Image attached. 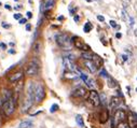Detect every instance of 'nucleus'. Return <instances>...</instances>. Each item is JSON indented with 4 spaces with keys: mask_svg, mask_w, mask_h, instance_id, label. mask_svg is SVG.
<instances>
[{
    "mask_svg": "<svg viewBox=\"0 0 137 128\" xmlns=\"http://www.w3.org/2000/svg\"><path fill=\"white\" fill-rule=\"evenodd\" d=\"M45 97V88L41 83L34 82V102H41Z\"/></svg>",
    "mask_w": 137,
    "mask_h": 128,
    "instance_id": "nucleus-1",
    "label": "nucleus"
},
{
    "mask_svg": "<svg viewBox=\"0 0 137 128\" xmlns=\"http://www.w3.org/2000/svg\"><path fill=\"white\" fill-rule=\"evenodd\" d=\"M56 43L59 45L60 47H63L65 50H68L70 47V44H71V41H70V38L68 37L65 33H60V35H57L55 37Z\"/></svg>",
    "mask_w": 137,
    "mask_h": 128,
    "instance_id": "nucleus-2",
    "label": "nucleus"
},
{
    "mask_svg": "<svg viewBox=\"0 0 137 128\" xmlns=\"http://www.w3.org/2000/svg\"><path fill=\"white\" fill-rule=\"evenodd\" d=\"M39 68H40L39 64H38L35 59L31 60V61H29V63L27 64V66H26V68H25L26 75H28V77H35V75L39 72Z\"/></svg>",
    "mask_w": 137,
    "mask_h": 128,
    "instance_id": "nucleus-3",
    "label": "nucleus"
},
{
    "mask_svg": "<svg viewBox=\"0 0 137 128\" xmlns=\"http://www.w3.org/2000/svg\"><path fill=\"white\" fill-rule=\"evenodd\" d=\"M126 119V113L123 109H118L113 114V119H112V126H118L120 124L124 123Z\"/></svg>",
    "mask_w": 137,
    "mask_h": 128,
    "instance_id": "nucleus-4",
    "label": "nucleus"
},
{
    "mask_svg": "<svg viewBox=\"0 0 137 128\" xmlns=\"http://www.w3.org/2000/svg\"><path fill=\"white\" fill-rule=\"evenodd\" d=\"M14 110H15V102H14L13 99L5 101L2 105V111L5 112V114L7 116H11L14 113Z\"/></svg>",
    "mask_w": 137,
    "mask_h": 128,
    "instance_id": "nucleus-5",
    "label": "nucleus"
},
{
    "mask_svg": "<svg viewBox=\"0 0 137 128\" xmlns=\"http://www.w3.org/2000/svg\"><path fill=\"white\" fill-rule=\"evenodd\" d=\"M88 100L91 102V105H94V107H98L100 105V97H99V94L97 93L96 91L92 89V91L88 93Z\"/></svg>",
    "mask_w": 137,
    "mask_h": 128,
    "instance_id": "nucleus-6",
    "label": "nucleus"
},
{
    "mask_svg": "<svg viewBox=\"0 0 137 128\" xmlns=\"http://www.w3.org/2000/svg\"><path fill=\"white\" fill-rule=\"evenodd\" d=\"M63 67L65 69V71H73L76 69V64L73 60L69 59L68 57L64 56L63 57Z\"/></svg>",
    "mask_w": 137,
    "mask_h": 128,
    "instance_id": "nucleus-7",
    "label": "nucleus"
},
{
    "mask_svg": "<svg viewBox=\"0 0 137 128\" xmlns=\"http://www.w3.org/2000/svg\"><path fill=\"white\" fill-rule=\"evenodd\" d=\"M73 44H74V46L77 47V49H79V50H83V51H85V52H90V46H88V44H85L83 41H82L81 39H79V38H73Z\"/></svg>",
    "mask_w": 137,
    "mask_h": 128,
    "instance_id": "nucleus-8",
    "label": "nucleus"
},
{
    "mask_svg": "<svg viewBox=\"0 0 137 128\" xmlns=\"http://www.w3.org/2000/svg\"><path fill=\"white\" fill-rule=\"evenodd\" d=\"M88 93V91H86L85 87H77L76 89H73L71 93V96L74 98H80V97H83V96H85V94Z\"/></svg>",
    "mask_w": 137,
    "mask_h": 128,
    "instance_id": "nucleus-9",
    "label": "nucleus"
},
{
    "mask_svg": "<svg viewBox=\"0 0 137 128\" xmlns=\"http://www.w3.org/2000/svg\"><path fill=\"white\" fill-rule=\"evenodd\" d=\"M128 127L130 128H137V114L131 112L127 116Z\"/></svg>",
    "mask_w": 137,
    "mask_h": 128,
    "instance_id": "nucleus-10",
    "label": "nucleus"
},
{
    "mask_svg": "<svg viewBox=\"0 0 137 128\" xmlns=\"http://www.w3.org/2000/svg\"><path fill=\"white\" fill-rule=\"evenodd\" d=\"M33 103H34V100L29 97V96L26 95V98H25V100L23 101V105H22V111H23L24 113H26V112L31 108Z\"/></svg>",
    "mask_w": 137,
    "mask_h": 128,
    "instance_id": "nucleus-11",
    "label": "nucleus"
},
{
    "mask_svg": "<svg viewBox=\"0 0 137 128\" xmlns=\"http://www.w3.org/2000/svg\"><path fill=\"white\" fill-rule=\"evenodd\" d=\"M10 99H12V91H10V89H3L2 94H1V99H0V102L3 105L5 101L10 100Z\"/></svg>",
    "mask_w": 137,
    "mask_h": 128,
    "instance_id": "nucleus-12",
    "label": "nucleus"
},
{
    "mask_svg": "<svg viewBox=\"0 0 137 128\" xmlns=\"http://www.w3.org/2000/svg\"><path fill=\"white\" fill-rule=\"evenodd\" d=\"M23 78V71H17V72L13 73L9 77V81L11 83H15V82H19L20 80Z\"/></svg>",
    "mask_w": 137,
    "mask_h": 128,
    "instance_id": "nucleus-13",
    "label": "nucleus"
},
{
    "mask_svg": "<svg viewBox=\"0 0 137 128\" xmlns=\"http://www.w3.org/2000/svg\"><path fill=\"white\" fill-rule=\"evenodd\" d=\"M121 103V99L119 97H111V99H110V102H109V107L110 109H117V108L120 105Z\"/></svg>",
    "mask_w": 137,
    "mask_h": 128,
    "instance_id": "nucleus-14",
    "label": "nucleus"
},
{
    "mask_svg": "<svg viewBox=\"0 0 137 128\" xmlns=\"http://www.w3.org/2000/svg\"><path fill=\"white\" fill-rule=\"evenodd\" d=\"M84 65H85V67L88 68V70L90 71L91 73L96 72L97 68H96V66L94 65V63L92 60H84Z\"/></svg>",
    "mask_w": 137,
    "mask_h": 128,
    "instance_id": "nucleus-15",
    "label": "nucleus"
},
{
    "mask_svg": "<svg viewBox=\"0 0 137 128\" xmlns=\"http://www.w3.org/2000/svg\"><path fill=\"white\" fill-rule=\"evenodd\" d=\"M92 61L94 63V65L96 66V68H100L103 66V59L100 58L98 55H94V57H93V59H92Z\"/></svg>",
    "mask_w": 137,
    "mask_h": 128,
    "instance_id": "nucleus-16",
    "label": "nucleus"
},
{
    "mask_svg": "<svg viewBox=\"0 0 137 128\" xmlns=\"http://www.w3.org/2000/svg\"><path fill=\"white\" fill-rule=\"evenodd\" d=\"M33 126L34 124L31 121H24L19 124V127L17 128H30V127H33Z\"/></svg>",
    "mask_w": 137,
    "mask_h": 128,
    "instance_id": "nucleus-17",
    "label": "nucleus"
},
{
    "mask_svg": "<svg viewBox=\"0 0 137 128\" xmlns=\"http://www.w3.org/2000/svg\"><path fill=\"white\" fill-rule=\"evenodd\" d=\"M94 55H95V54L91 53V52H83V53L81 54V57L84 59V60H92Z\"/></svg>",
    "mask_w": 137,
    "mask_h": 128,
    "instance_id": "nucleus-18",
    "label": "nucleus"
},
{
    "mask_svg": "<svg viewBox=\"0 0 137 128\" xmlns=\"http://www.w3.org/2000/svg\"><path fill=\"white\" fill-rule=\"evenodd\" d=\"M99 121L102 122V123H106V122L108 121V119H109V114H108V111L107 110H104V111L100 113V116H99Z\"/></svg>",
    "mask_w": 137,
    "mask_h": 128,
    "instance_id": "nucleus-19",
    "label": "nucleus"
},
{
    "mask_svg": "<svg viewBox=\"0 0 137 128\" xmlns=\"http://www.w3.org/2000/svg\"><path fill=\"white\" fill-rule=\"evenodd\" d=\"M53 5H54V0H44L43 7H44V10H45V11L52 9Z\"/></svg>",
    "mask_w": 137,
    "mask_h": 128,
    "instance_id": "nucleus-20",
    "label": "nucleus"
},
{
    "mask_svg": "<svg viewBox=\"0 0 137 128\" xmlns=\"http://www.w3.org/2000/svg\"><path fill=\"white\" fill-rule=\"evenodd\" d=\"M40 47H41V43H40L39 41L35 42V44H34V46H33V52L38 54L40 52Z\"/></svg>",
    "mask_w": 137,
    "mask_h": 128,
    "instance_id": "nucleus-21",
    "label": "nucleus"
},
{
    "mask_svg": "<svg viewBox=\"0 0 137 128\" xmlns=\"http://www.w3.org/2000/svg\"><path fill=\"white\" fill-rule=\"evenodd\" d=\"M92 28H93V26H92V24L90 23V22H88V23H85V25H84V27H83V30H84V32H90L91 30H92Z\"/></svg>",
    "mask_w": 137,
    "mask_h": 128,
    "instance_id": "nucleus-22",
    "label": "nucleus"
},
{
    "mask_svg": "<svg viewBox=\"0 0 137 128\" xmlns=\"http://www.w3.org/2000/svg\"><path fill=\"white\" fill-rule=\"evenodd\" d=\"M76 122H77V124L80 127H84V122H83V119H82L81 115H77V116H76Z\"/></svg>",
    "mask_w": 137,
    "mask_h": 128,
    "instance_id": "nucleus-23",
    "label": "nucleus"
},
{
    "mask_svg": "<svg viewBox=\"0 0 137 128\" xmlns=\"http://www.w3.org/2000/svg\"><path fill=\"white\" fill-rule=\"evenodd\" d=\"M108 86L110 87V88H113V87H116L117 86V82L114 81L112 78H108Z\"/></svg>",
    "mask_w": 137,
    "mask_h": 128,
    "instance_id": "nucleus-24",
    "label": "nucleus"
},
{
    "mask_svg": "<svg viewBox=\"0 0 137 128\" xmlns=\"http://www.w3.org/2000/svg\"><path fill=\"white\" fill-rule=\"evenodd\" d=\"M65 77L66 78H71V79H73V78H76V74H74L73 72H71V71H66L65 72Z\"/></svg>",
    "mask_w": 137,
    "mask_h": 128,
    "instance_id": "nucleus-25",
    "label": "nucleus"
},
{
    "mask_svg": "<svg viewBox=\"0 0 137 128\" xmlns=\"http://www.w3.org/2000/svg\"><path fill=\"white\" fill-rule=\"evenodd\" d=\"M58 109H59V107H58V105H56V103H54V105L51 107V110H50V112H51V113H53V112H56V111H57Z\"/></svg>",
    "mask_w": 137,
    "mask_h": 128,
    "instance_id": "nucleus-26",
    "label": "nucleus"
},
{
    "mask_svg": "<svg viewBox=\"0 0 137 128\" xmlns=\"http://www.w3.org/2000/svg\"><path fill=\"white\" fill-rule=\"evenodd\" d=\"M85 83H86V85H88V86L90 87V88H92V87H94V81H93V80L88 79V81L85 82Z\"/></svg>",
    "mask_w": 137,
    "mask_h": 128,
    "instance_id": "nucleus-27",
    "label": "nucleus"
},
{
    "mask_svg": "<svg viewBox=\"0 0 137 128\" xmlns=\"http://www.w3.org/2000/svg\"><path fill=\"white\" fill-rule=\"evenodd\" d=\"M100 75H102V77H104V78H107V79L109 78V77H108V73L106 72V70H105V69H103L102 71H100Z\"/></svg>",
    "mask_w": 137,
    "mask_h": 128,
    "instance_id": "nucleus-28",
    "label": "nucleus"
},
{
    "mask_svg": "<svg viewBox=\"0 0 137 128\" xmlns=\"http://www.w3.org/2000/svg\"><path fill=\"white\" fill-rule=\"evenodd\" d=\"M14 18L15 19H21V18H23V17H22V14L21 13H16V14H14Z\"/></svg>",
    "mask_w": 137,
    "mask_h": 128,
    "instance_id": "nucleus-29",
    "label": "nucleus"
},
{
    "mask_svg": "<svg viewBox=\"0 0 137 128\" xmlns=\"http://www.w3.org/2000/svg\"><path fill=\"white\" fill-rule=\"evenodd\" d=\"M117 128H130L126 124H124V123H122V124H120V125H118L117 126Z\"/></svg>",
    "mask_w": 137,
    "mask_h": 128,
    "instance_id": "nucleus-30",
    "label": "nucleus"
},
{
    "mask_svg": "<svg viewBox=\"0 0 137 128\" xmlns=\"http://www.w3.org/2000/svg\"><path fill=\"white\" fill-rule=\"evenodd\" d=\"M1 26H2L3 28H5V29H9V28L11 27V25H9L8 23H2V24H1Z\"/></svg>",
    "mask_w": 137,
    "mask_h": 128,
    "instance_id": "nucleus-31",
    "label": "nucleus"
},
{
    "mask_svg": "<svg viewBox=\"0 0 137 128\" xmlns=\"http://www.w3.org/2000/svg\"><path fill=\"white\" fill-rule=\"evenodd\" d=\"M109 24H110V26H111V27H118V25H117V23L114 21H110Z\"/></svg>",
    "mask_w": 137,
    "mask_h": 128,
    "instance_id": "nucleus-32",
    "label": "nucleus"
},
{
    "mask_svg": "<svg viewBox=\"0 0 137 128\" xmlns=\"http://www.w3.org/2000/svg\"><path fill=\"white\" fill-rule=\"evenodd\" d=\"M97 19H98L99 22H104V21H105V17L102 16V15H97Z\"/></svg>",
    "mask_w": 137,
    "mask_h": 128,
    "instance_id": "nucleus-33",
    "label": "nucleus"
},
{
    "mask_svg": "<svg viewBox=\"0 0 137 128\" xmlns=\"http://www.w3.org/2000/svg\"><path fill=\"white\" fill-rule=\"evenodd\" d=\"M73 19H74V22H76V23H78V22L80 21V16H79V15H74Z\"/></svg>",
    "mask_w": 137,
    "mask_h": 128,
    "instance_id": "nucleus-34",
    "label": "nucleus"
},
{
    "mask_svg": "<svg viewBox=\"0 0 137 128\" xmlns=\"http://www.w3.org/2000/svg\"><path fill=\"white\" fill-rule=\"evenodd\" d=\"M0 49L5 50V49H7V45H5V43H2V42H1V43H0Z\"/></svg>",
    "mask_w": 137,
    "mask_h": 128,
    "instance_id": "nucleus-35",
    "label": "nucleus"
},
{
    "mask_svg": "<svg viewBox=\"0 0 137 128\" xmlns=\"http://www.w3.org/2000/svg\"><path fill=\"white\" fill-rule=\"evenodd\" d=\"M26 15H27V18H31V17H33V13H31V12H27Z\"/></svg>",
    "mask_w": 137,
    "mask_h": 128,
    "instance_id": "nucleus-36",
    "label": "nucleus"
},
{
    "mask_svg": "<svg viewBox=\"0 0 137 128\" xmlns=\"http://www.w3.org/2000/svg\"><path fill=\"white\" fill-rule=\"evenodd\" d=\"M26 21H27L26 18H21L19 22H20V24H25V23H26Z\"/></svg>",
    "mask_w": 137,
    "mask_h": 128,
    "instance_id": "nucleus-37",
    "label": "nucleus"
},
{
    "mask_svg": "<svg viewBox=\"0 0 137 128\" xmlns=\"http://www.w3.org/2000/svg\"><path fill=\"white\" fill-rule=\"evenodd\" d=\"M30 29H31V25L27 24V25H26V30H30Z\"/></svg>",
    "mask_w": 137,
    "mask_h": 128,
    "instance_id": "nucleus-38",
    "label": "nucleus"
},
{
    "mask_svg": "<svg viewBox=\"0 0 137 128\" xmlns=\"http://www.w3.org/2000/svg\"><path fill=\"white\" fill-rule=\"evenodd\" d=\"M8 53H9V54H15V51L12 49V50H9V51H8Z\"/></svg>",
    "mask_w": 137,
    "mask_h": 128,
    "instance_id": "nucleus-39",
    "label": "nucleus"
},
{
    "mask_svg": "<svg viewBox=\"0 0 137 128\" xmlns=\"http://www.w3.org/2000/svg\"><path fill=\"white\" fill-rule=\"evenodd\" d=\"M116 37H117V38H118V39H120V38H121V37H122V35H121V33H120V32H118V33H117V35H116Z\"/></svg>",
    "mask_w": 137,
    "mask_h": 128,
    "instance_id": "nucleus-40",
    "label": "nucleus"
},
{
    "mask_svg": "<svg viewBox=\"0 0 137 128\" xmlns=\"http://www.w3.org/2000/svg\"><path fill=\"white\" fill-rule=\"evenodd\" d=\"M122 58H123V60L125 61V60H127V56H126V55H122Z\"/></svg>",
    "mask_w": 137,
    "mask_h": 128,
    "instance_id": "nucleus-41",
    "label": "nucleus"
},
{
    "mask_svg": "<svg viewBox=\"0 0 137 128\" xmlns=\"http://www.w3.org/2000/svg\"><path fill=\"white\" fill-rule=\"evenodd\" d=\"M5 9H7V10H11V7H10L9 5H5Z\"/></svg>",
    "mask_w": 137,
    "mask_h": 128,
    "instance_id": "nucleus-42",
    "label": "nucleus"
},
{
    "mask_svg": "<svg viewBox=\"0 0 137 128\" xmlns=\"http://www.w3.org/2000/svg\"><path fill=\"white\" fill-rule=\"evenodd\" d=\"M86 1H88V2H91V1H92V0H86Z\"/></svg>",
    "mask_w": 137,
    "mask_h": 128,
    "instance_id": "nucleus-43",
    "label": "nucleus"
},
{
    "mask_svg": "<svg viewBox=\"0 0 137 128\" xmlns=\"http://www.w3.org/2000/svg\"><path fill=\"white\" fill-rule=\"evenodd\" d=\"M14 1H19V0H14Z\"/></svg>",
    "mask_w": 137,
    "mask_h": 128,
    "instance_id": "nucleus-44",
    "label": "nucleus"
},
{
    "mask_svg": "<svg viewBox=\"0 0 137 128\" xmlns=\"http://www.w3.org/2000/svg\"><path fill=\"white\" fill-rule=\"evenodd\" d=\"M136 91H137V88H136Z\"/></svg>",
    "mask_w": 137,
    "mask_h": 128,
    "instance_id": "nucleus-45",
    "label": "nucleus"
},
{
    "mask_svg": "<svg viewBox=\"0 0 137 128\" xmlns=\"http://www.w3.org/2000/svg\"><path fill=\"white\" fill-rule=\"evenodd\" d=\"M0 5H1V3H0Z\"/></svg>",
    "mask_w": 137,
    "mask_h": 128,
    "instance_id": "nucleus-46",
    "label": "nucleus"
}]
</instances>
